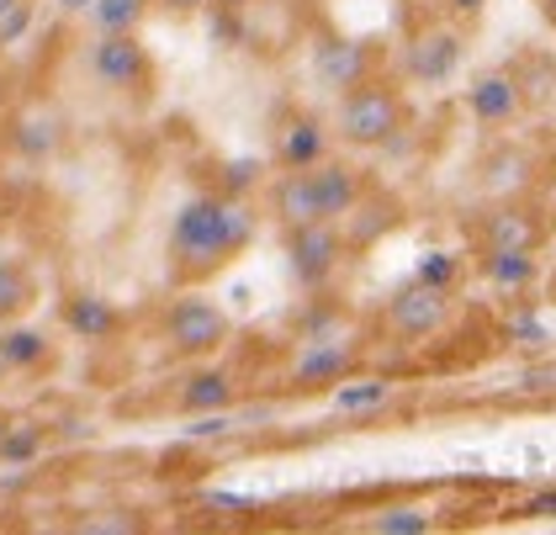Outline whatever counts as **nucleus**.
Listing matches in <instances>:
<instances>
[{
    "mask_svg": "<svg viewBox=\"0 0 556 535\" xmlns=\"http://www.w3.org/2000/svg\"><path fill=\"white\" fill-rule=\"evenodd\" d=\"M80 531H143V520H80Z\"/></svg>",
    "mask_w": 556,
    "mask_h": 535,
    "instance_id": "obj_31",
    "label": "nucleus"
},
{
    "mask_svg": "<svg viewBox=\"0 0 556 535\" xmlns=\"http://www.w3.org/2000/svg\"><path fill=\"white\" fill-rule=\"evenodd\" d=\"M154 11H165V16H202V11H213V0H149Z\"/></svg>",
    "mask_w": 556,
    "mask_h": 535,
    "instance_id": "obj_29",
    "label": "nucleus"
},
{
    "mask_svg": "<svg viewBox=\"0 0 556 535\" xmlns=\"http://www.w3.org/2000/svg\"><path fill=\"white\" fill-rule=\"evenodd\" d=\"M329 160V133L313 112H287L276 123V165L281 170H313Z\"/></svg>",
    "mask_w": 556,
    "mask_h": 535,
    "instance_id": "obj_11",
    "label": "nucleus"
},
{
    "mask_svg": "<svg viewBox=\"0 0 556 535\" xmlns=\"http://www.w3.org/2000/svg\"><path fill=\"white\" fill-rule=\"evenodd\" d=\"M244 5H255V0H213V11H244Z\"/></svg>",
    "mask_w": 556,
    "mask_h": 535,
    "instance_id": "obj_33",
    "label": "nucleus"
},
{
    "mask_svg": "<svg viewBox=\"0 0 556 535\" xmlns=\"http://www.w3.org/2000/svg\"><path fill=\"white\" fill-rule=\"evenodd\" d=\"M445 319H451V291L425 287V282L397 287L387 297V313H382L392 339H429V334L445 329Z\"/></svg>",
    "mask_w": 556,
    "mask_h": 535,
    "instance_id": "obj_6",
    "label": "nucleus"
},
{
    "mask_svg": "<svg viewBox=\"0 0 556 535\" xmlns=\"http://www.w3.org/2000/svg\"><path fill=\"white\" fill-rule=\"evenodd\" d=\"M535 276H541V260H535V249H482V282L493 291H519L535 287Z\"/></svg>",
    "mask_w": 556,
    "mask_h": 535,
    "instance_id": "obj_18",
    "label": "nucleus"
},
{
    "mask_svg": "<svg viewBox=\"0 0 556 535\" xmlns=\"http://www.w3.org/2000/svg\"><path fill=\"white\" fill-rule=\"evenodd\" d=\"M265 207L281 228H298V223H318L324 202H318V186H313V170H281L265 191Z\"/></svg>",
    "mask_w": 556,
    "mask_h": 535,
    "instance_id": "obj_12",
    "label": "nucleus"
},
{
    "mask_svg": "<svg viewBox=\"0 0 556 535\" xmlns=\"http://www.w3.org/2000/svg\"><path fill=\"white\" fill-rule=\"evenodd\" d=\"M471 234H477L482 249H541V239H546L541 217L525 212V207H493Z\"/></svg>",
    "mask_w": 556,
    "mask_h": 535,
    "instance_id": "obj_16",
    "label": "nucleus"
},
{
    "mask_svg": "<svg viewBox=\"0 0 556 535\" xmlns=\"http://www.w3.org/2000/svg\"><path fill=\"white\" fill-rule=\"evenodd\" d=\"M371 531L377 535H425L434 531V514L425 503H387L382 514H371Z\"/></svg>",
    "mask_w": 556,
    "mask_h": 535,
    "instance_id": "obj_22",
    "label": "nucleus"
},
{
    "mask_svg": "<svg viewBox=\"0 0 556 535\" xmlns=\"http://www.w3.org/2000/svg\"><path fill=\"white\" fill-rule=\"evenodd\" d=\"M48 361H53V345L43 329H27V324L0 329V371H38Z\"/></svg>",
    "mask_w": 556,
    "mask_h": 535,
    "instance_id": "obj_19",
    "label": "nucleus"
},
{
    "mask_svg": "<svg viewBox=\"0 0 556 535\" xmlns=\"http://www.w3.org/2000/svg\"><path fill=\"white\" fill-rule=\"evenodd\" d=\"M313 186H318V202H324V217L329 223H344L355 207L366 202V170L350 165V160H324L313 165Z\"/></svg>",
    "mask_w": 556,
    "mask_h": 535,
    "instance_id": "obj_13",
    "label": "nucleus"
},
{
    "mask_svg": "<svg viewBox=\"0 0 556 535\" xmlns=\"http://www.w3.org/2000/svg\"><path fill=\"white\" fill-rule=\"evenodd\" d=\"M462 59H467V38H462L456 27H425V33H414L408 48H403V70H408L414 85L456 80Z\"/></svg>",
    "mask_w": 556,
    "mask_h": 535,
    "instance_id": "obj_7",
    "label": "nucleus"
},
{
    "mask_svg": "<svg viewBox=\"0 0 556 535\" xmlns=\"http://www.w3.org/2000/svg\"><path fill=\"white\" fill-rule=\"evenodd\" d=\"M287 239V260H292V276H298L302 287H329L334 282V271L344 265V234L340 223H329V217H318V223H298V228H281Z\"/></svg>",
    "mask_w": 556,
    "mask_h": 535,
    "instance_id": "obj_5",
    "label": "nucleus"
},
{
    "mask_svg": "<svg viewBox=\"0 0 556 535\" xmlns=\"http://www.w3.org/2000/svg\"><path fill=\"white\" fill-rule=\"evenodd\" d=\"M334 127L350 149H387L403 127H408V101L397 85H387L382 75L350 85L334 107Z\"/></svg>",
    "mask_w": 556,
    "mask_h": 535,
    "instance_id": "obj_2",
    "label": "nucleus"
},
{
    "mask_svg": "<svg viewBox=\"0 0 556 535\" xmlns=\"http://www.w3.org/2000/svg\"><path fill=\"white\" fill-rule=\"evenodd\" d=\"M143 16H149V0H96L90 5L96 33H138Z\"/></svg>",
    "mask_w": 556,
    "mask_h": 535,
    "instance_id": "obj_21",
    "label": "nucleus"
},
{
    "mask_svg": "<svg viewBox=\"0 0 556 535\" xmlns=\"http://www.w3.org/2000/svg\"><path fill=\"white\" fill-rule=\"evenodd\" d=\"M313 75H318L324 90L344 96L350 85L377 75V59H371L366 42H355V38H318V48H313Z\"/></svg>",
    "mask_w": 556,
    "mask_h": 535,
    "instance_id": "obj_9",
    "label": "nucleus"
},
{
    "mask_svg": "<svg viewBox=\"0 0 556 535\" xmlns=\"http://www.w3.org/2000/svg\"><path fill=\"white\" fill-rule=\"evenodd\" d=\"M233 339V319L202 291H180L165 308V345L175 356H213Z\"/></svg>",
    "mask_w": 556,
    "mask_h": 535,
    "instance_id": "obj_4",
    "label": "nucleus"
},
{
    "mask_svg": "<svg viewBox=\"0 0 556 535\" xmlns=\"http://www.w3.org/2000/svg\"><path fill=\"white\" fill-rule=\"evenodd\" d=\"M355 345L350 339H307L298 350V361L287 371V382L298 387V393H329L334 382H344L350 371H355Z\"/></svg>",
    "mask_w": 556,
    "mask_h": 535,
    "instance_id": "obj_8",
    "label": "nucleus"
},
{
    "mask_svg": "<svg viewBox=\"0 0 556 535\" xmlns=\"http://www.w3.org/2000/svg\"><path fill=\"white\" fill-rule=\"evenodd\" d=\"M392 398H397L392 376H344L329 387V403L340 419H377L382 409H392Z\"/></svg>",
    "mask_w": 556,
    "mask_h": 535,
    "instance_id": "obj_17",
    "label": "nucleus"
},
{
    "mask_svg": "<svg viewBox=\"0 0 556 535\" xmlns=\"http://www.w3.org/2000/svg\"><path fill=\"white\" fill-rule=\"evenodd\" d=\"M59 133H64V127H59V117H43V123H38V117H22L11 144H16L27 160H43V154H53V149H59Z\"/></svg>",
    "mask_w": 556,
    "mask_h": 535,
    "instance_id": "obj_24",
    "label": "nucleus"
},
{
    "mask_svg": "<svg viewBox=\"0 0 556 535\" xmlns=\"http://www.w3.org/2000/svg\"><path fill=\"white\" fill-rule=\"evenodd\" d=\"M175 403H180V413H191V419H207V413H228L233 403H239V376H233L228 366H202V371H191V376L180 382Z\"/></svg>",
    "mask_w": 556,
    "mask_h": 535,
    "instance_id": "obj_15",
    "label": "nucleus"
},
{
    "mask_svg": "<svg viewBox=\"0 0 556 535\" xmlns=\"http://www.w3.org/2000/svg\"><path fill=\"white\" fill-rule=\"evenodd\" d=\"M414 282L451 291L456 282H462V260H456V254H445V249H429L425 260H419V271H414Z\"/></svg>",
    "mask_w": 556,
    "mask_h": 535,
    "instance_id": "obj_26",
    "label": "nucleus"
},
{
    "mask_svg": "<svg viewBox=\"0 0 556 535\" xmlns=\"http://www.w3.org/2000/svg\"><path fill=\"white\" fill-rule=\"evenodd\" d=\"M541 5H546V16H552V22H556V0H541Z\"/></svg>",
    "mask_w": 556,
    "mask_h": 535,
    "instance_id": "obj_34",
    "label": "nucleus"
},
{
    "mask_svg": "<svg viewBox=\"0 0 556 535\" xmlns=\"http://www.w3.org/2000/svg\"><path fill=\"white\" fill-rule=\"evenodd\" d=\"M59 5H64V11H75V16H90V5H96V0H59Z\"/></svg>",
    "mask_w": 556,
    "mask_h": 535,
    "instance_id": "obj_32",
    "label": "nucleus"
},
{
    "mask_svg": "<svg viewBox=\"0 0 556 535\" xmlns=\"http://www.w3.org/2000/svg\"><path fill=\"white\" fill-rule=\"evenodd\" d=\"M255 212L239 202L233 191H197L175 207L170 239H165V260L180 287H202L223 276L244 249L255 245Z\"/></svg>",
    "mask_w": 556,
    "mask_h": 535,
    "instance_id": "obj_1",
    "label": "nucleus"
},
{
    "mask_svg": "<svg viewBox=\"0 0 556 535\" xmlns=\"http://www.w3.org/2000/svg\"><path fill=\"white\" fill-rule=\"evenodd\" d=\"M59 319H64V329L75 334V339H86V345H101V339L123 334L117 302L101 297V291H70V297L59 302Z\"/></svg>",
    "mask_w": 556,
    "mask_h": 535,
    "instance_id": "obj_14",
    "label": "nucleus"
},
{
    "mask_svg": "<svg viewBox=\"0 0 556 535\" xmlns=\"http://www.w3.org/2000/svg\"><path fill=\"white\" fill-rule=\"evenodd\" d=\"M43 456V430L38 424H11L5 419V430H0V461H11V466H22V461H38Z\"/></svg>",
    "mask_w": 556,
    "mask_h": 535,
    "instance_id": "obj_23",
    "label": "nucleus"
},
{
    "mask_svg": "<svg viewBox=\"0 0 556 535\" xmlns=\"http://www.w3.org/2000/svg\"><path fill=\"white\" fill-rule=\"evenodd\" d=\"M504 334H509L514 345H546V339H552V329H546L530 308H514L509 319H504Z\"/></svg>",
    "mask_w": 556,
    "mask_h": 535,
    "instance_id": "obj_27",
    "label": "nucleus"
},
{
    "mask_svg": "<svg viewBox=\"0 0 556 535\" xmlns=\"http://www.w3.org/2000/svg\"><path fill=\"white\" fill-rule=\"evenodd\" d=\"M440 11H445L451 22H477V16L488 11V0H440Z\"/></svg>",
    "mask_w": 556,
    "mask_h": 535,
    "instance_id": "obj_30",
    "label": "nucleus"
},
{
    "mask_svg": "<svg viewBox=\"0 0 556 535\" xmlns=\"http://www.w3.org/2000/svg\"><path fill=\"white\" fill-rule=\"evenodd\" d=\"M525 112V85L509 70H488L467 85V117L477 127H509Z\"/></svg>",
    "mask_w": 556,
    "mask_h": 535,
    "instance_id": "obj_10",
    "label": "nucleus"
},
{
    "mask_svg": "<svg viewBox=\"0 0 556 535\" xmlns=\"http://www.w3.org/2000/svg\"><path fill=\"white\" fill-rule=\"evenodd\" d=\"M33 16H38V0H0V53H11L33 33Z\"/></svg>",
    "mask_w": 556,
    "mask_h": 535,
    "instance_id": "obj_25",
    "label": "nucleus"
},
{
    "mask_svg": "<svg viewBox=\"0 0 556 535\" xmlns=\"http://www.w3.org/2000/svg\"><path fill=\"white\" fill-rule=\"evenodd\" d=\"M38 297V282H33V265L27 260H0V324L22 319Z\"/></svg>",
    "mask_w": 556,
    "mask_h": 535,
    "instance_id": "obj_20",
    "label": "nucleus"
},
{
    "mask_svg": "<svg viewBox=\"0 0 556 535\" xmlns=\"http://www.w3.org/2000/svg\"><path fill=\"white\" fill-rule=\"evenodd\" d=\"M0 430H5V419H0Z\"/></svg>",
    "mask_w": 556,
    "mask_h": 535,
    "instance_id": "obj_35",
    "label": "nucleus"
},
{
    "mask_svg": "<svg viewBox=\"0 0 556 535\" xmlns=\"http://www.w3.org/2000/svg\"><path fill=\"white\" fill-rule=\"evenodd\" d=\"M519 520H556V488H541L535 498L519 503Z\"/></svg>",
    "mask_w": 556,
    "mask_h": 535,
    "instance_id": "obj_28",
    "label": "nucleus"
},
{
    "mask_svg": "<svg viewBox=\"0 0 556 535\" xmlns=\"http://www.w3.org/2000/svg\"><path fill=\"white\" fill-rule=\"evenodd\" d=\"M90 80L123 101H149L154 85H160V70H154V53L143 48L138 33H96L86 53Z\"/></svg>",
    "mask_w": 556,
    "mask_h": 535,
    "instance_id": "obj_3",
    "label": "nucleus"
}]
</instances>
